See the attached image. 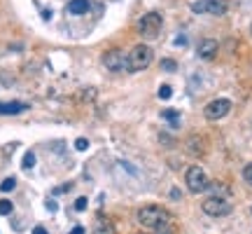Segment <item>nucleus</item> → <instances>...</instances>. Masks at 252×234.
I'll return each mask as SVG.
<instances>
[{"mask_svg":"<svg viewBox=\"0 0 252 234\" xmlns=\"http://www.w3.org/2000/svg\"><path fill=\"white\" fill-rule=\"evenodd\" d=\"M185 183H187L189 192H194V195H201V192H206L208 190V176L206 171L201 169V166H189L187 173H185Z\"/></svg>","mask_w":252,"mask_h":234,"instance_id":"nucleus-4","label":"nucleus"},{"mask_svg":"<svg viewBox=\"0 0 252 234\" xmlns=\"http://www.w3.org/2000/svg\"><path fill=\"white\" fill-rule=\"evenodd\" d=\"M250 36H252V26H250Z\"/></svg>","mask_w":252,"mask_h":234,"instance_id":"nucleus-25","label":"nucleus"},{"mask_svg":"<svg viewBox=\"0 0 252 234\" xmlns=\"http://www.w3.org/2000/svg\"><path fill=\"white\" fill-rule=\"evenodd\" d=\"M14 188H17V178H5L0 183V190H2V192H12Z\"/></svg>","mask_w":252,"mask_h":234,"instance_id":"nucleus-14","label":"nucleus"},{"mask_svg":"<svg viewBox=\"0 0 252 234\" xmlns=\"http://www.w3.org/2000/svg\"><path fill=\"white\" fill-rule=\"evenodd\" d=\"M21 166H24V169H33V166H35V153H33V150H28V153L24 155Z\"/></svg>","mask_w":252,"mask_h":234,"instance_id":"nucleus-13","label":"nucleus"},{"mask_svg":"<svg viewBox=\"0 0 252 234\" xmlns=\"http://www.w3.org/2000/svg\"><path fill=\"white\" fill-rule=\"evenodd\" d=\"M161 26H163V17L159 12H147L145 17H140L138 21V33L145 38V40H154L159 38L161 33Z\"/></svg>","mask_w":252,"mask_h":234,"instance_id":"nucleus-3","label":"nucleus"},{"mask_svg":"<svg viewBox=\"0 0 252 234\" xmlns=\"http://www.w3.org/2000/svg\"><path fill=\"white\" fill-rule=\"evenodd\" d=\"M28 110V103H21V101H9V103H0V115H19Z\"/></svg>","mask_w":252,"mask_h":234,"instance_id":"nucleus-9","label":"nucleus"},{"mask_svg":"<svg viewBox=\"0 0 252 234\" xmlns=\"http://www.w3.org/2000/svg\"><path fill=\"white\" fill-rule=\"evenodd\" d=\"M103 63L108 71H115V73H122L126 71V54L122 49H110L103 54Z\"/></svg>","mask_w":252,"mask_h":234,"instance_id":"nucleus-8","label":"nucleus"},{"mask_svg":"<svg viewBox=\"0 0 252 234\" xmlns=\"http://www.w3.org/2000/svg\"><path fill=\"white\" fill-rule=\"evenodd\" d=\"M203 213L213 218H222L231 213V204L226 201V197H210L203 201Z\"/></svg>","mask_w":252,"mask_h":234,"instance_id":"nucleus-5","label":"nucleus"},{"mask_svg":"<svg viewBox=\"0 0 252 234\" xmlns=\"http://www.w3.org/2000/svg\"><path fill=\"white\" fill-rule=\"evenodd\" d=\"M12 201H7V199H0V216H9L12 213Z\"/></svg>","mask_w":252,"mask_h":234,"instance_id":"nucleus-15","label":"nucleus"},{"mask_svg":"<svg viewBox=\"0 0 252 234\" xmlns=\"http://www.w3.org/2000/svg\"><path fill=\"white\" fill-rule=\"evenodd\" d=\"M173 218L171 213L166 211L163 206H157V204H150V206H143L138 211V223L147 230H159L161 225L171 223Z\"/></svg>","mask_w":252,"mask_h":234,"instance_id":"nucleus-1","label":"nucleus"},{"mask_svg":"<svg viewBox=\"0 0 252 234\" xmlns=\"http://www.w3.org/2000/svg\"><path fill=\"white\" fill-rule=\"evenodd\" d=\"M161 68H163V71H175V68H178V63L171 61V59H163V61H161Z\"/></svg>","mask_w":252,"mask_h":234,"instance_id":"nucleus-17","label":"nucleus"},{"mask_svg":"<svg viewBox=\"0 0 252 234\" xmlns=\"http://www.w3.org/2000/svg\"><path fill=\"white\" fill-rule=\"evenodd\" d=\"M75 208H77V211H84V208H87V199L80 197L77 201H75Z\"/></svg>","mask_w":252,"mask_h":234,"instance_id":"nucleus-22","label":"nucleus"},{"mask_svg":"<svg viewBox=\"0 0 252 234\" xmlns=\"http://www.w3.org/2000/svg\"><path fill=\"white\" fill-rule=\"evenodd\" d=\"M70 234H84V227H75Z\"/></svg>","mask_w":252,"mask_h":234,"instance_id":"nucleus-24","label":"nucleus"},{"mask_svg":"<svg viewBox=\"0 0 252 234\" xmlns=\"http://www.w3.org/2000/svg\"><path fill=\"white\" fill-rule=\"evenodd\" d=\"M229 110H231V101L229 99H215L206 106L203 115H206V119H210V122H217V119H222V117L229 115Z\"/></svg>","mask_w":252,"mask_h":234,"instance_id":"nucleus-6","label":"nucleus"},{"mask_svg":"<svg viewBox=\"0 0 252 234\" xmlns=\"http://www.w3.org/2000/svg\"><path fill=\"white\" fill-rule=\"evenodd\" d=\"M243 178H245L248 185H252V164H248V166L243 169Z\"/></svg>","mask_w":252,"mask_h":234,"instance_id":"nucleus-19","label":"nucleus"},{"mask_svg":"<svg viewBox=\"0 0 252 234\" xmlns=\"http://www.w3.org/2000/svg\"><path fill=\"white\" fill-rule=\"evenodd\" d=\"M68 12L70 14H84V12H89V0H70L68 2Z\"/></svg>","mask_w":252,"mask_h":234,"instance_id":"nucleus-12","label":"nucleus"},{"mask_svg":"<svg viewBox=\"0 0 252 234\" xmlns=\"http://www.w3.org/2000/svg\"><path fill=\"white\" fill-rule=\"evenodd\" d=\"M150 63H152V47H147V45H135L126 54V71H131V73L145 71Z\"/></svg>","mask_w":252,"mask_h":234,"instance_id":"nucleus-2","label":"nucleus"},{"mask_svg":"<svg viewBox=\"0 0 252 234\" xmlns=\"http://www.w3.org/2000/svg\"><path fill=\"white\" fill-rule=\"evenodd\" d=\"M163 117L171 119V122H175V119H178V113H175V110H163Z\"/></svg>","mask_w":252,"mask_h":234,"instance_id":"nucleus-21","label":"nucleus"},{"mask_svg":"<svg viewBox=\"0 0 252 234\" xmlns=\"http://www.w3.org/2000/svg\"><path fill=\"white\" fill-rule=\"evenodd\" d=\"M33 234H47L45 227H33Z\"/></svg>","mask_w":252,"mask_h":234,"instance_id":"nucleus-23","label":"nucleus"},{"mask_svg":"<svg viewBox=\"0 0 252 234\" xmlns=\"http://www.w3.org/2000/svg\"><path fill=\"white\" fill-rule=\"evenodd\" d=\"M157 234H175V227H173V220L171 223H166V225H161L159 230H154Z\"/></svg>","mask_w":252,"mask_h":234,"instance_id":"nucleus-16","label":"nucleus"},{"mask_svg":"<svg viewBox=\"0 0 252 234\" xmlns=\"http://www.w3.org/2000/svg\"><path fill=\"white\" fill-rule=\"evenodd\" d=\"M159 96H161V99H171V96H173V89L168 87V84H163L161 89H159Z\"/></svg>","mask_w":252,"mask_h":234,"instance_id":"nucleus-18","label":"nucleus"},{"mask_svg":"<svg viewBox=\"0 0 252 234\" xmlns=\"http://www.w3.org/2000/svg\"><path fill=\"white\" fill-rule=\"evenodd\" d=\"M91 234H117V230H115V225L110 223L108 218H98L96 220V225H94V232Z\"/></svg>","mask_w":252,"mask_h":234,"instance_id":"nucleus-11","label":"nucleus"},{"mask_svg":"<svg viewBox=\"0 0 252 234\" xmlns=\"http://www.w3.org/2000/svg\"><path fill=\"white\" fill-rule=\"evenodd\" d=\"M87 145H89L87 138H77V141H75V148H77V150H87Z\"/></svg>","mask_w":252,"mask_h":234,"instance_id":"nucleus-20","label":"nucleus"},{"mask_svg":"<svg viewBox=\"0 0 252 234\" xmlns=\"http://www.w3.org/2000/svg\"><path fill=\"white\" fill-rule=\"evenodd\" d=\"M215 54H217L215 40H203V42L198 45V56H201V59H213Z\"/></svg>","mask_w":252,"mask_h":234,"instance_id":"nucleus-10","label":"nucleus"},{"mask_svg":"<svg viewBox=\"0 0 252 234\" xmlns=\"http://www.w3.org/2000/svg\"><path fill=\"white\" fill-rule=\"evenodd\" d=\"M194 12H208L213 17H222L226 12V0H198L191 5Z\"/></svg>","mask_w":252,"mask_h":234,"instance_id":"nucleus-7","label":"nucleus"}]
</instances>
